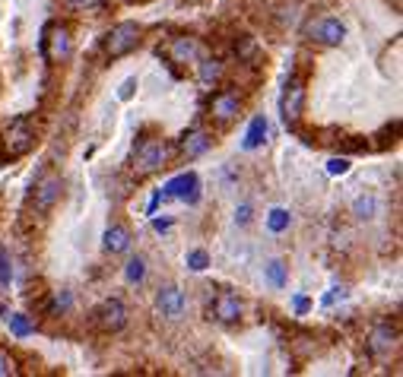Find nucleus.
<instances>
[{"instance_id": "2", "label": "nucleus", "mask_w": 403, "mask_h": 377, "mask_svg": "<svg viewBox=\"0 0 403 377\" xmlns=\"http://www.w3.org/2000/svg\"><path fill=\"white\" fill-rule=\"evenodd\" d=\"M168 159V143L166 140H143L140 146H136L134 153V168L140 171V175H149V171H159L162 165H166Z\"/></svg>"}, {"instance_id": "25", "label": "nucleus", "mask_w": 403, "mask_h": 377, "mask_svg": "<svg viewBox=\"0 0 403 377\" xmlns=\"http://www.w3.org/2000/svg\"><path fill=\"white\" fill-rule=\"evenodd\" d=\"M10 283H13V260L0 248V289H10Z\"/></svg>"}, {"instance_id": "17", "label": "nucleus", "mask_w": 403, "mask_h": 377, "mask_svg": "<svg viewBox=\"0 0 403 377\" xmlns=\"http://www.w3.org/2000/svg\"><path fill=\"white\" fill-rule=\"evenodd\" d=\"M102 241H105L108 253H124V251H131V231H127L124 225H112Z\"/></svg>"}, {"instance_id": "5", "label": "nucleus", "mask_w": 403, "mask_h": 377, "mask_svg": "<svg viewBox=\"0 0 403 377\" xmlns=\"http://www.w3.org/2000/svg\"><path fill=\"white\" fill-rule=\"evenodd\" d=\"M308 35L311 42H321V45H340L346 38V26L340 19H318V23L308 26Z\"/></svg>"}, {"instance_id": "4", "label": "nucleus", "mask_w": 403, "mask_h": 377, "mask_svg": "<svg viewBox=\"0 0 403 377\" xmlns=\"http://www.w3.org/2000/svg\"><path fill=\"white\" fill-rule=\"evenodd\" d=\"M184 292L178 289V285H162L159 295H156V307H159V314L166 320H181L184 314Z\"/></svg>"}, {"instance_id": "33", "label": "nucleus", "mask_w": 403, "mask_h": 377, "mask_svg": "<svg viewBox=\"0 0 403 377\" xmlns=\"http://www.w3.org/2000/svg\"><path fill=\"white\" fill-rule=\"evenodd\" d=\"M172 229V219H156V231H168Z\"/></svg>"}, {"instance_id": "11", "label": "nucleus", "mask_w": 403, "mask_h": 377, "mask_svg": "<svg viewBox=\"0 0 403 377\" xmlns=\"http://www.w3.org/2000/svg\"><path fill=\"white\" fill-rule=\"evenodd\" d=\"M32 146V127L26 118H19L16 124H10V133H6V149H10L13 155H23L29 153Z\"/></svg>"}, {"instance_id": "15", "label": "nucleus", "mask_w": 403, "mask_h": 377, "mask_svg": "<svg viewBox=\"0 0 403 377\" xmlns=\"http://www.w3.org/2000/svg\"><path fill=\"white\" fill-rule=\"evenodd\" d=\"M394 339H397V333L387 324H378L368 336V349H372V355H387L394 349Z\"/></svg>"}, {"instance_id": "28", "label": "nucleus", "mask_w": 403, "mask_h": 377, "mask_svg": "<svg viewBox=\"0 0 403 377\" xmlns=\"http://www.w3.org/2000/svg\"><path fill=\"white\" fill-rule=\"evenodd\" d=\"M350 171V159H331L327 162V175H346Z\"/></svg>"}, {"instance_id": "20", "label": "nucleus", "mask_w": 403, "mask_h": 377, "mask_svg": "<svg viewBox=\"0 0 403 377\" xmlns=\"http://www.w3.org/2000/svg\"><path fill=\"white\" fill-rule=\"evenodd\" d=\"M353 216L359 219V222H368V219L378 216V197L372 194H362L356 203H353Z\"/></svg>"}, {"instance_id": "34", "label": "nucleus", "mask_w": 403, "mask_h": 377, "mask_svg": "<svg viewBox=\"0 0 403 377\" xmlns=\"http://www.w3.org/2000/svg\"><path fill=\"white\" fill-rule=\"evenodd\" d=\"M67 4H70V6H77V10H83V6H92L95 0H67Z\"/></svg>"}, {"instance_id": "12", "label": "nucleus", "mask_w": 403, "mask_h": 377, "mask_svg": "<svg viewBox=\"0 0 403 377\" xmlns=\"http://www.w3.org/2000/svg\"><path fill=\"white\" fill-rule=\"evenodd\" d=\"M302 105H305V89L299 80H292L289 86H286L283 92V102H279V108H283V118L286 121H296L299 114H302Z\"/></svg>"}, {"instance_id": "23", "label": "nucleus", "mask_w": 403, "mask_h": 377, "mask_svg": "<svg viewBox=\"0 0 403 377\" xmlns=\"http://www.w3.org/2000/svg\"><path fill=\"white\" fill-rule=\"evenodd\" d=\"M10 333L19 336V339H26V336L36 333V324H32L26 314H13V317H10Z\"/></svg>"}, {"instance_id": "14", "label": "nucleus", "mask_w": 403, "mask_h": 377, "mask_svg": "<svg viewBox=\"0 0 403 377\" xmlns=\"http://www.w3.org/2000/svg\"><path fill=\"white\" fill-rule=\"evenodd\" d=\"M207 149H210V133L207 130H190V133H184V140H181L184 159H200Z\"/></svg>"}, {"instance_id": "7", "label": "nucleus", "mask_w": 403, "mask_h": 377, "mask_svg": "<svg viewBox=\"0 0 403 377\" xmlns=\"http://www.w3.org/2000/svg\"><path fill=\"white\" fill-rule=\"evenodd\" d=\"M45 58L48 60H67L70 58V32L64 29V26H51V29L45 32Z\"/></svg>"}, {"instance_id": "24", "label": "nucleus", "mask_w": 403, "mask_h": 377, "mask_svg": "<svg viewBox=\"0 0 403 377\" xmlns=\"http://www.w3.org/2000/svg\"><path fill=\"white\" fill-rule=\"evenodd\" d=\"M184 263H188V270H194V273H203L210 266V253L203 251V248H197V251H190L188 257H184Z\"/></svg>"}, {"instance_id": "9", "label": "nucleus", "mask_w": 403, "mask_h": 377, "mask_svg": "<svg viewBox=\"0 0 403 377\" xmlns=\"http://www.w3.org/2000/svg\"><path fill=\"white\" fill-rule=\"evenodd\" d=\"M213 317L220 320V324H235V320H242V298H238L235 292H220L213 301Z\"/></svg>"}, {"instance_id": "8", "label": "nucleus", "mask_w": 403, "mask_h": 377, "mask_svg": "<svg viewBox=\"0 0 403 377\" xmlns=\"http://www.w3.org/2000/svg\"><path fill=\"white\" fill-rule=\"evenodd\" d=\"M99 324L105 327V330H112V333H118V330H124V324H127V307H124V301H118V298H108L105 305L99 307Z\"/></svg>"}, {"instance_id": "32", "label": "nucleus", "mask_w": 403, "mask_h": 377, "mask_svg": "<svg viewBox=\"0 0 403 377\" xmlns=\"http://www.w3.org/2000/svg\"><path fill=\"white\" fill-rule=\"evenodd\" d=\"M292 307H296V314H305L308 311V298H305V295H296V298H292Z\"/></svg>"}, {"instance_id": "10", "label": "nucleus", "mask_w": 403, "mask_h": 377, "mask_svg": "<svg viewBox=\"0 0 403 377\" xmlns=\"http://www.w3.org/2000/svg\"><path fill=\"white\" fill-rule=\"evenodd\" d=\"M60 187H64V184H60L58 175H45L42 181L36 184V209L38 212L51 209L54 203H58V197H60Z\"/></svg>"}, {"instance_id": "3", "label": "nucleus", "mask_w": 403, "mask_h": 377, "mask_svg": "<svg viewBox=\"0 0 403 377\" xmlns=\"http://www.w3.org/2000/svg\"><path fill=\"white\" fill-rule=\"evenodd\" d=\"M162 190H166L162 197H178L184 203H197L200 200V177H197L194 171H181V175H175Z\"/></svg>"}, {"instance_id": "6", "label": "nucleus", "mask_w": 403, "mask_h": 377, "mask_svg": "<svg viewBox=\"0 0 403 377\" xmlns=\"http://www.w3.org/2000/svg\"><path fill=\"white\" fill-rule=\"evenodd\" d=\"M238 108H242L238 92H220L210 102V118H213L216 124H229V121L238 118Z\"/></svg>"}, {"instance_id": "18", "label": "nucleus", "mask_w": 403, "mask_h": 377, "mask_svg": "<svg viewBox=\"0 0 403 377\" xmlns=\"http://www.w3.org/2000/svg\"><path fill=\"white\" fill-rule=\"evenodd\" d=\"M197 80H200V86L207 89H216V83H220L222 80V64L220 60H213V58H207V60H200V64H197Z\"/></svg>"}, {"instance_id": "31", "label": "nucleus", "mask_w": 403, "mask_h": 377, "mask_svg": "<svg viewBox=\"0 0 403 377\" xmlns=\"http://www.w3.org/2000/svg\"><path fill=\"white\" fill-rule=\"evenodd\" d=\"M13 371H16V365H13V359H10V355H4V352H0V377L13 374Z\"/></svg>"}, {"instance_id": "16", "label": "nucleus", "mask_w": 403, "mask_h": 377, "mask_svg": "<svg viewBox=\"0 0 403 377\" xmlns=\"http://www.w3.org/2000/svg\"><path fill=\"white\" fill-rule=\"evenodd\" d=\"M264 140H267V118L264 114H257L254 121L248 124V130H245V136H242V149H257V146H264Z\"/></svg>"}, {"instance_id": "26", "label": "nucleus", "mask_w": 403, "mask_h": 377, "mask_svg": "<svg viewBox=\"0 0 403 377\" xmlns=\"http://www.w3.org/2000/svg\"><path fill=\"white\" fill-rule=\"evenodd\" d=\"M70 305H73V295L67 289H60L58 295H54V301H51V311L54 314H67V311H70Z\"/></svg>"}, {"instance_id": "1", "label": "nucleus", "mask_w": 403, "mask_h": 377, "mask_svg": "<svg viewBox=\"0 0 403 377\" xmlns=\"http://www.w3.org/2000/svg\"><path fill=\"white\" fill-rule=\"evenodd\" d=\"M136 45H140V26L136 23H118V26H112V32L105 35V54L112 60L131 54Z\"/></svg>"}, {"instance_id": "29", "label": "nucleus", "mask_w": 403, "mask_h": 377, "mask_svg": "<svg viewBox=\"0 0 403 377\" xmlns=\"http://www.w3.org/2000/svg\"><path fill=\"white\" fill-rule=\"evenodd\" d=\"M343 298H346V289H343V285H333L331 295H324V305L331 307V305H337V301H343Z\"/></svg>"}, {"instance_id": "30", "label": "nucleus", "mask_w": 403, "mask_h": 377, "mask_svg": "<svg viewBox=\"0 0 403 377\" xmlns=\"http://www.w3.org/2000/svg\"><path fill=\"white\" fill-rule=\"evenodd\" d=\"M251 222V203H242L235 209V225H248Z\"/></svg>"}, {"instance_id": "19", "label": "nucleus", "mask_w": 403, "mask_h": 377, "mask_svg": "<svg viewBox=\"0 0 403 377\" xmlns=\"http://www.w3.org/2000/svg\"><path fill=\"white\" fill-rule=\"evenodd\" d=\"M264 279H267L270 289H286V283H289V266H286L283 260H270V263L264 266Z\"/></svg>"}, {"instance_id": "22", "label": "nucleus", "mask_w": 403, "mask_h": 377, "mask_svg": "<svg viewBox=\"0 0 403 377\" xmlns=\"http://www.w3.org/2000/svg\"><path fill=\"white\" fill-rule=\"evenodd\" d=\"M124 279H127L131 285H134V283H143V279H146V260H143L140 253L127 260V266H124Z\"/></svg>"}, {"instance_id": "27", "label": "nucleus", "mask_w": 403, "mask_h": 377, "mask_svg": "<svg viewBox=\"0 0 403 377\" xmlns=\"http://www.w3.org/2000/svg\"><path fill=\"white\" fill-rule=\"evenodd\" d=\"M134 92H136V77H131V80H124V83L118 86V99L121 102H127V99H134Z\"/></svg>"}, {"instance_id": "13", "label": "nucleus", "mask_w": 403, "mask_h": 377, "mask_svg": "<svg viewBox=\"0 0 403 377\" xmlns=\"http://www.w3.org/2000/svg\"><path fill=\"white\" fill-rule=\"evenodd\" d=\"M168 54H172L175 64L188 67V64H197V60H200V45H197V38L181 35V38H175V42H172Z\"/></svg>"}, {"instance_id": "21", "label": "nucleus", "mask_w": 403, "mask_h": 377, "mask_svg": "<svg viewBox=\"0 0 403 377\" xmlns=\"http://www.w3.org/2000/svg\"><path fill=\"white\" fill-rule=\"evenodd\" d=\"M289 225H292V212H289V209L276 207V209H270V212H267V231H273V235L286 231Z\"/></svg>"}]
</instances>
